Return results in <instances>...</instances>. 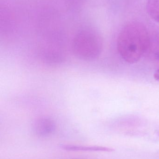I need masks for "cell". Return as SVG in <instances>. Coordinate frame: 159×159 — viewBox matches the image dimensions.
<instances>
[{
  "mask_svg": "<svg viewBox=\"0 0 159 159\" xmlns=\"http://www.w3.org/2000/svg\"><path fill=\"white\" fill-rule=\"evenodd\" d=\"M150 45V38L145 26L138 21L127 23L117 39V49L120 57L130 64L139 61Z\"/></svg>",
  "mask_w": 159,
  "mask_h": 159,
  "instance_id": "6da1fadb",
  "label": "cell"
},
{
  "mask_svg": "<svg viewBox=\"0 0 159 159\" xmlns=\"http://www.w3.org/2000/svg\"><path fill=\"white\" fill-rule=\"evenodd\" d=\"M102 47V40L100 34L89 29L79 32L73 41L74 53L84 60H92L98 57L101 53Z\"/></svg>",
  "mask_w": 159,
  "mask_h": 159,
  "instance_id": "7a4b0ae2",
  "label": "cell"
},
{
  "mask_svg": "<svg viewBox=\"0 0 159 159\" xmlns=\"http://www.w3.org/2000/svg\"><path fill=\"white\" fill-rule=\"evenodd\" d=\"M59 147L63 150L70 151H101L111 152L115 151L113 148L97 146H82L72 144H60Z\"/></svg>",
  "mask_w": 159,
  "mask_h": 159,
  "instance_id": "3957f363",
  "label": "cell"
},
{
  "mask_svg": "<svg viewBox=\"0 0 159 159\" xmlns=\"http://www.w3.org/2000/svg\"><path fill=\"white\" fill-rule=\"evenodd\" d=\"M34 127L36 132L44 134L49 133L54 129L55 124L53 120L49 118L41 117L35 121Z\"/></svg>",
  "mask_w": 159,
  "mask_h": 159,
  "instance_id": "277c9868",
  "label": "cell"
},
{
  "mask_svg": "<svg viewBox=\"0 0 159 159\" xmlns=\"http://www.w3.org/2000/svg\"><path fill=\"white\" fill-rule=\"evenodd\" d=\"M146 9L148 16L159 23V0H146Z\"/></svg>",
  "mask_w": 159,
  "mask_h": 159,
  "instance_id": "5b68a950",
  "label": "cell"
},
{
  "mask_svg": "<svg viewBox=\"0 0 159 159\" xmlns=\"http://www.w3.org/2000/svg\"><path fill=\"white\" fill-rule=\"evenodd\" d=\"M154 77L156 80L159 81V69L157 70L154 75Z\"/></svg>",
  "mask_w": 159,
  "mask_h": 159,
  "instance_id": "8992f818",
  "label": "cell"
},
{
  "mask_svg": "<svg viewBox=\"0 0 159 159\" xmlns=\"http://www.w3.org/2000/svg\"><path fill=\"white\" fill-rule=\"evenodd\" d=\"M156 56L157 59L159 61V46L157 48V51H156Z\"/></svg>",
  "mask_w": 159,
  "mask_h": 159,
  "instance_id": "52a82bcc",
  "label": "cell"
}]
</instances>
